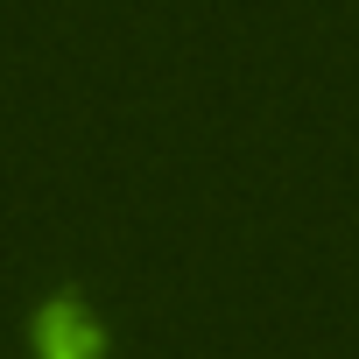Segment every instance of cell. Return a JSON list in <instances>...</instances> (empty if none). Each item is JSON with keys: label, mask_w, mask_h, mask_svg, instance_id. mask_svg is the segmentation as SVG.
Returning <instances> with one entry per match:
<instances>
[{"label": "cell", "mask_w": 359, "mask_h": 359, "mask_svg": "<svg viewBox=\"0 0 359 359\" xmlns=\"http://www.w3.org/2000/svg\"><path fill=\"white\" fill-rule=\"evenodd\" d=\"M36 352L43 359H99V331L78 303H50L36 324Z\"/></svg>", "instance_id": "6da1fadb"}]
</instances>
